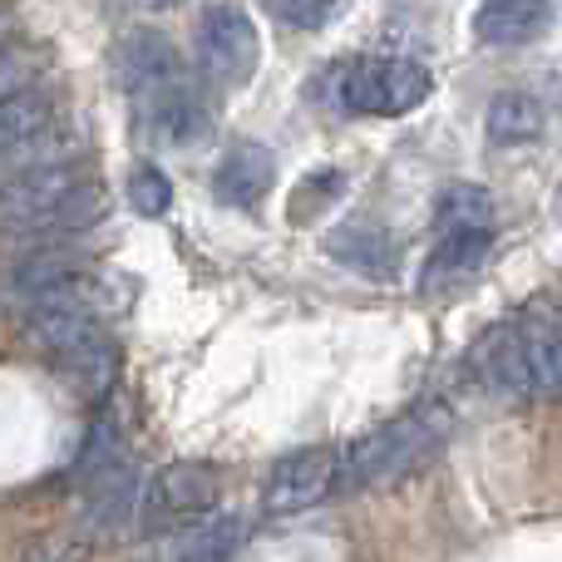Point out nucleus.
<instances>
[{"label":"nucleus","instance_id":"1","mask_svg":"<svg viewBox=\"0 0 562 562\" xmlns=\"http://www.w3.org/2000/svg\"><path fill=\"white\" fill-rule=\"evenodd\" d=\"M109 217L104 183L85 178L69 164H49L0 183V233L10 237H65L89 233Z\"/></svg>","mask_w":562,"mask_h":562},{"label":"nucleus","instance_id":"2","mask_svg":"<svg viewBox=\"0 0 562 562\" xmlns=\"http://www.w3.org/2000/svg\"><path fill=\"white\" fill-rule=\"evenodd\" d=\"M445 435H449V419H445V409H435V405L390 419L375 435L340 449L336 494H370V488L400 484V479H409L419 464H429V459L439 454Z\"/></svg>","mask_w":562,"mask_h":562},{"label":"nucleus","instance_id":"3","mask_svg":"<svg viewBox=\"0 0 562 562\" xmlns=\"http://www.w3.org/2000/svg\"><path fill=\"white\" fill-rule=\"evenodd\" d=\"M30 340L49 356V366L59 370L75 395L85 400H104L114 390V375H119V350L114 340L104 336L94 316H79V311H59V306H45V311H30Z\"/></svg>","mask_w":562,"mask_h":562},{"label":"nucleus","instance_id":"4","mask_svg":"<svg viewBox=\"0 0 562 562\" xmlns=\"http://www.w3.org/2000/svg\"><path fill=\"white\" fill-rule=\"evenodd\" d=\"M429 69L415 59H350L346 69H336V99L350 114L370 119H400L409 109H419L429 99Z\"/></svg>","mask_w":562,"mask_h":562},{"label":"nucleus","instance_id":"5","mask_svg":"<svg viewBox=\"0 0 562 562\" xmlns=\"http://www.w3.org/2000/svg\"><path fill=\"white\" fill-rule=\"evenodd\" d=\"M217 494H223V474L207 459H178V464L158 469L154 484L138 494V528L144 533H164L173 524H193V518L213 514Z\"/></svg>","mask_w":562,"mask_h":562},{"label":"nucleus","instance_id":"6","mask_svg":"<svg viewBox=\"0 0 562 562\" xmlns=\"http://www.w3.org/2000/svg\"><path fill=\"white\" fill-rule=\"evenodd\" d=\"M198 65L217 89H243L262 65L257 20L237 5H217L198 20Z\"/></svg>","mask_w":562,"mask_h":562},{"label":"nucleus","instance_id":"7","mask_svg":"<svg viewBox=\"0 0 562 562\" xmlns=\"http://www.w3.org/2000/svg\"><path fill=\"white\" fill-rule=\"evenodd\" d=\"M336 469H340V449H296V454L277 459L272 474L262 488V508L277 518L316 508L336 494Z\"/></svg>","mask_w":562,"mask_h":562},{"label":"nucleus","instance_id":"8","mask_svg":"<svg viewBox=\"0 0 562 562\" xmlns=\"http://www.w3.org/2000/svg\"><path fill=\"white\" fill-rule=\"evenodd\" d=\"M134 104H138L144 134L164 148H198L207 134H213V114H207V104L183 85V79H168V85L148 89V94L134 99Z\"/></svg>","mask_w":562,"mask_h":562},{"label":"nucleus","instance_id":"9","mask_svg":"<svg viewBox=\"0 0 562 562\" xmlns=\"http://www.w3.org/2000/svg\"><path fill=\"white\" fill-rule=\"evenodd\" d=\"M272 178H277V158L262 144H233L213 173V198L247 213V207H257L272 193Z\"/></svg>","mask_w":562,"mask_h":562},{"label":"nucleus","instance_id":"10","mask_svg":"<svg viewBox=\"0 0 562 562\" xmlns=\"http://www.w3.org/2000/svg\"><path fill=\"white\" fill-rule=\"evenodd\" d=\"M548 30H553V5L548 0H484L474 15V35L498 49L533 45Z\"/></svg>","mask_w":562,"mask_h":562},{"label":"nucleus","instance_id":"11","mask_svg":"<svg viewBox=\"0 0 562 562\" xmlns=\"http://www.w3.org/2000/svg\"><path fill=\"white\" fill-rule=\"evenodd\" d=\"M114 75H119V85L138 99V94H148V89L178 79V55L164 35H154V30H134V35H124L119 49H114Z\"/></svg>","mask_w":562,"mask_h":562},{"label":"nucleus","instance_id":"12","mask_svg":"<svg viewBox=\"0 0 562 562\" xmlns=\"http://www.w3.org/2000/svg\"><path fill=\"white\" fill-rule=\"evenodd\" d=\"M474 370L494 395L504 400H533L528 385V366H524V346H518V326H494L484 340L474 346Z\"/></svg>","mask_w":562,"mask_h":562},{"label":"nucleus","instance_id":"13","mask_svg":"<svg viewBox=\"0 0 562 562\" xmlns=\"http://www.w3.org/2000/svg\"><path fill=\"white\" fill-rule=\"evenodd\" d=\"M484 128L494 144L504 148H524V144H538L548 128V109L538 94H524V89H504V94L488 99V114H484Z\"/></svg>","mask_w":562,"mask_h":562},{"label":"nucleus","instance_id":"14","mask_svg":"<svg viewBox=\"0 0 562 562\" xmlns=\"http://www.w3.org/2000/svg\"><path fill=\"white\" fill-rule=\"evenodd\" d=\"M488 247H494V233H445L425 262V286L439 291V286H454V281H469L484 267Z\"/></svg>","mask_w":562,"mask_h":562},{"label":"nucleus","instance_id":"15","mask_svg":"<svg viewBox=\"0 0 562 562\" xmlns=\"http://www.w3.org/2000/svg\"><path fill=\"white\" fill-rule=\"evenodd\" d=\"M326 247L336 262L356 267L366 277H395V243L370 233V227H340V233H330Z\"/></svg>","mask_w":562,"mask_h":562},{"label":"nucleus","instance_id":"16","mask_svg":"<svg viewBox=\"0 0 562 562\" xmlns=\"http://www.w3.org/2000/svg\"><path fill=\"white\" fill-rule=\"evenodd\" d=\"M243 548V518H203L173 543V562H233Z\"/></svg>","mask_w":562,"mask_h":562},{"label":"nucleus","instance_id":"17","mask_svg":"<svg viewBox=\"0 0 562 562\" xmlns=\"http://www.w3.org/2000/svg\"><path fill=\"white\" fill-rule=\"evenodd\" d=\"M49 124H55V104H49L35 85L15 89L10 99H0V154L25 144V138H35V134H45Z\"/></svg>","mask_w":562,"mask_h":562},{"label":"nucleus","instance_id":"18","mask_svg":"<svg viewBox=\"0 0 562 562\" xmlns=\"http://www.w3.org/2000/svg\"><path fill=\"white\" fill-rule=\"evenodd\" d=\"M435 223L439 233H494V198L484 188H445L435 203Z\"/></svg>","mask_w":562,"mask_h":562},{"label":"nucleus","instance_id":"19","mask_svg":"<svg viewBox=\"0 0 562 562\" xmlns=\"http://www.w3.org/2000/svg\"><path fill=\"white\" fill-rule=\"evenodd\" d=\"M114 464H128V445L114 419H94V429H89V439H85V454H79V464H75V479L104 474V469H114Z\"/></svg>","mask_w":562,"mask_h":562},{"label":"nucleus","instance_id":"20","mask_svg":"<svg viewBox=\"0 0 562 562\" xmlns=\"http://www.w3.org/2000/svg\"><path fill=\"white\" fill-rule=\"evenodd\" d=\"M128 203H134L138 217H164L168 207H173V183H168L154 164H138L134 173H128Z\"/></svg>","mask_w":562,"mask_h":562},{"label":"nucleus","instance_id":"21","mask_svg":"<svg viewBox=\"0 0 562 562\" xmlns=\"http://www.w3.org/2000/svg\"><path fill=\"white\" fill-rule=\"evenodd\" d=\"M340 193H346V173H311L306 188H296V198H291V223H311Z\"/></svg>","mask_w":562,"mask_h":562},{"label":"nucleus","instance_id":"22","mask_svg":"<svg viewBox=\"0 0 562 562\" xmlns=\"http://www.w3.org/2000/svg\"><path fill=\"white\" fill-rule=\"evenodd\" d=\"M267 15L291 30H321L330 20V0H262Z\"/></svg>","mask_w":562,"mask_h":562},{"label":"nucleus","instance_id":"23","mask_svg":"<svg viewBox=\"0 0 562 562\" xmlns=\"http://www.w3.org/2000/svg\"><path fill=\"white\" fill-rule=\"evenodd\" d=\"M85 558H89V543L75 533H45L25 553V562H85Z\"/></svg>","mask_w":562,"mask_h":562},{"label":"nucleus","instance_id":"24","mask_svg":"<svg viewBox=\"0 0 562 562\" xmlns=\"http://www.w3.org/2000/svg\"><path fill=\"white\" fill-rule=\"evenodd\" d=\"M30 85H35V59L25 49L0 45V99H10L15 89H30Z\"/></svg>","mask_w":562,"mask_h":562},{"label":"nucleus","instance_id":"25","mask_svg":"<svg viewBox=\"0 0 562 562\" xmlns=\"http://www.w3.org/2000/svg\"><path fill=\"white\" fill-rule=\"evenodd\" d=\"M138 5H148V10H168V5H178V0H138Z\"/></svg>","mask_w":562,"mask_h":562}]
</instances>
